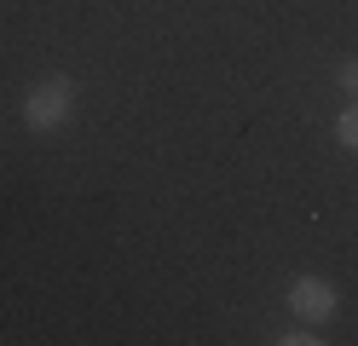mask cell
Here are the masks:
<instances>
[{"label": "cell", "instance_id": "5b68a950", "mask_svg": "<svg viewBox=\"0 0 358 346\" xmlns=\"http://www.w3.org/2000/svg\"><path fill=\"white\" fill-rule=\"evenodd\" d=\"M341 87H347V92H358V64H341Z\"/></svg>", "mask_w": 358, "mask_h": 346}, {"label": "cell", "instance_id": "6da1fadb", "mask_svg": "<svg viewBox=\"0 0 358 346\" xmlns=\"http://www.w3.org/2000/svg\"><path fill=\"white\" fill-rule=\"evenodd\" d=\"M70 110H76V81L70 75H47V81H35L24 92V127L29 133H52L70 122Z\"/></svg>", "mask_w": 358, "mask_h": 346}, {"label": "cell", "instance_id": "3957f363", "mask_svg": "<svg viewBox=\"0 0 358 346\" xmlns=\"http://www.w3.org/2000/svg\"><path fill=\"white\" fill-rule=\"evenodd\" d=\"M335 138H341L347 150H358V99L341 110V122H335Z\"/></svg>", "mask_w": 358, "mask_h": 346}, {"label": "cell", "instance_id": "277c9868", "mask_svg": "<svg viewBox=\"0 0 358 346\" xmlns=\"http://www.w3.org/2000/svg\"><path fill=\"white\" fill-rule=\"evenodd\" d=\"M283 346H312V340H324V335H312V323H306V329H295V335H278Z\"/></svg>", "mask_w": 358, "mask_h": 346}, {"label": "cell", "instance_id": "7a4b0ae2", "mask_svg": "<svg viewBox=\"0 0 358 346\" xmlns=\"http://www.w3.org/2000/svg\"><path fill=\"white\" fill-rule=\"evenodd\" d=\"M289 312L301 323H329L335 317V289L324 277H295V283H289Z\"/></svg>", "mask_w": 358, "mask_h": 346}]
</instances>
